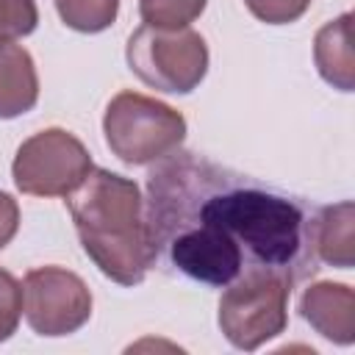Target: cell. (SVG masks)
I'll list each match as a JSON object with an SVG mask.
<instances>
[{"label": "cell", "mask_w": 355, "mask_h": 355, "mask_svg": "<svg viewBox=\"0 0 355 355\" xmlns=\"http://www.w3.org/2000/svg\"><path fill=\"white\" fill-rule=\"evenodd\" d=\"M144 216L155 266L225 288L244 272L294 283L319 269L313 216L302 197L205 155L175 150L147 178Z\"/></svg>", "instance_id": "cell-1"}, {"label": "cell", "mask_w": 355, "mask_h": 355, "mask_svg": "<svg viewBox=\"0 0 355 355\" xmlns=\"http://www.w3.org/2000/svg\"><path fill=\"white\" fill-rule=\"evenodd\" d=\"M78 239L94 266L119 286H136L155 266L144 197L130 178L92 169L67 194Z\"/></svg>", "instance_id": "cell-2"}, {"label": "cell", "mask_w": 355, "mask_h": 355, "mask_svg": "<svg viewBox=\"0 0 355 355\" xmlns=\"http://www.w3.org/2000/svg\"><path fill=\"white\" fill-rule=\"evenodd\" d=\"M103 133L108 150L119 161L147 166L180 150L186 139V119L180 111L155 97L119 92L105 105Z\"/></svg>", "instance_id": "cell-3"}, {"label": "cell", "mask_w": 355, "mask_h": 355, "mask_svg": "<svg viewBox=\"0 0 355 355\" xmlns=\"http://www.w3.org/2000/svg\"><path fill=\"white\" fill-rule=\"evenodd\" d=\"M125 58L141 83L169 94L194 92L208 72L205 39L191 28L141 25L130 33Z\"/></svg>", "instance_id": "cell-4"}, {"label": "cell", "mask_w": 355, "mask_h": 355, "mask_svg": "<svg viewBox=\"0 0 355 355\" xmlns=\"http://www.w3.org/2000/svg\"><path fill=\"white\" fill-rule=\"evenodd\" d=\"M294 280L280 272H244L225 286L219 330L236 349H258L286 330V308Z\"/></svg>", "instance_id": "cell-5"}, {"label": "cell", "mask_w": 355, "mask_h": 355, "mask_svg": "<svg viewBox=\"0 0 355 355\" xmlns=\"http://www.w3.org/2000/svg\"><path fill=\"white\" fill-rule=\"evenodd\" d=\"M92 169V155L78 136L64 128H47L19 144L11 164V178L22 194L67 197Z\"/></svg>", "instance_id": "cell-6"}, {"label": "cell", "mask_w": 355, "mask_h": 355, "mask_svg": "<svg viewBox=\"0 0 355 355\" xmlns=\"http://www.w3.org/2000/svg\"><path fill=\"white\" fill-rule=\"evenodd\" d=\"M22 308L33 333L58 338L80 330L92 316V291L69 269L39 266L25 275Z\"/></svg>", "instance_id": "cell-7"}, {"label": "cell", "mask_w": 355, "mask_h": 355, "mask_svg": "<svg viewBox=\"0 0 355 355\" xmlns=\"http://www.w3.org/2000/svg\"><path fill=\"white\" fill-rule=\"evenodd\" d=\"M302 319L333 344L355 341V294L347 283H313L300 300Z\"/></svg>", "instance_id": "cell-8"}, {"label": "cell", "mask_w": 355, "mask_h": 355, "mask_svg": "<svg viewBox=\"0 0 355 355\" xmlns=\"http://www.w3.org/2000/svg\"><path fill=\"white\" fill-rule=\"evenodd\" d=\"M39 100V75L31 53L14 39H0V119L28 114Z\"/></svg>", "instance_id": "cell-9"}, {"label": "cell", "mask_w": 355, "mask_h": 355, "mask_svg": "<svg viewBox=\"0 0 355 355\" xmlns=\"http://www.w3.org/2000/svg\"><path fill=\"white\" fill-rule=\"evenodd\" d=\"M313 61L319 75L338 92L355 86V53H352V14L344 11L338 19L319 28L313 39Z\"/></svg>", "instance_id": "cell-10"}, {"label": "cell", "mask_w": 355, "mask_h": 355, "mask_svg": "<svg viewBox=\"0 0 355 355\" xmlns=\"http://www.w3.org/2000/svg\"><path fill=\"white\" fill-rule=\"evenodd\" d=\"M313 252L319 261L338 269H349L355 263V208L349 200L316 211Z\"/></svg>", "instance_id": "cell-11"}, {"label": "cell", "mask_w": 355, "mask_h": 355, "mask_svg": "<svg viewBox=\"0 0 355 355\" xmlns=\"http://www.w3.org/2000/svg\"><path fill=\"white\" fill-rule=\"evenodd\" d=\"M61 22L80 33H100L114 25L119 0H55Z\"/></svg>", "instance_id": "cell-12"}, {"label": "cell", "mask_w": 355, "mask_h": 355, "mask_svg": "<svg viewBox=\"0 0 355 355\" xmlns=\"http://www.w3.org/2000/svg\"><path fill=\"white\" fill-rule=\"evenodd\" d=\"M208 0H139V14L144 25L153 28H189Z\"/></svg>", "instance_id": "cell-13"}, {"label": "cell", "mask_w": 355, "mask_h": 355, "mask_svg": "<svg viewBox=\"0 0 355 355\" xmlns=\"http://www.w3.org/2000/svg\"><path fill=\"white\" fill-rule=\"evenodd\" d=\"M36 0H0V39H17L36 31Z\"/></svg>", "instance_id": "cell-14"}, {"label": "cell", "mask_w": 355, "mask_h": 355, "mask_svg": "<svg viewBox=\"0 0 355 355\" xmlns=\"http://www.w3.org/2000/svg\"><path fill=\"white\" fill-rule=\"evenodd\" d=\"M22 316V286L19 280L0 269V344L8 341Z\"/></svg>", "instance_id": "cell-15"}, {"label": "cell", "mask_w": 355, "mask_h": 355, "mask_svg": "<svg viewBox=\"0 0 355 355\" xmlns=\"http://www.w3.org/2000/svg\"><path fill=\"white\" fill-rule=\"evenodd\" d=\"M244 6L266 25H288L308 11L311 0H244Z\"/></svg>", "instance_id": "cell-16"}, {"label": "cell", "mask_w": 355, "mask_h": 355, "mask_svg": "<svg viewBox=\"0 0 355 355\" xmlns=\"http://www.w3.org/2000/svg\"><path fill=\"white\" fill-rule=\"evenodd\" d=\"M17 227H19V205L11 194L0 191V250L11 244V239L17 236Z\"/></svg>", "instance_id": "cell-17"}]
</instances>
